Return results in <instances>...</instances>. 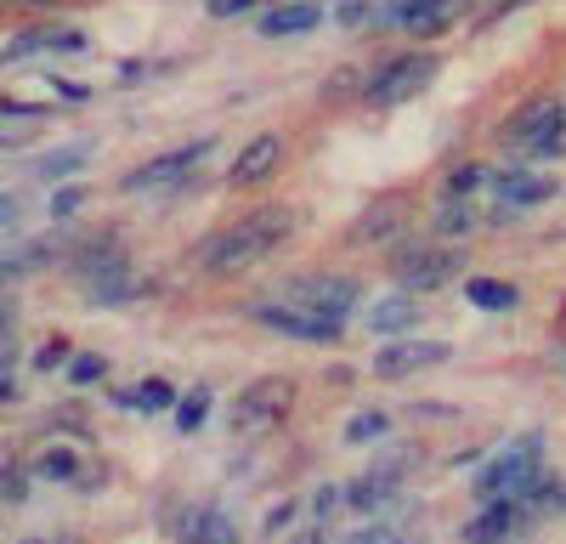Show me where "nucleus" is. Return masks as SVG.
I'll return each instance as SVG.
<instances>
[{"label": "nucleus", "instance_id": "obj_1", "mask_svg": "<svg viewBox=\"0 0 566 544\" xmlns=\"http://www.w3.org/2000/svg\"><path fill=\"white\" fill-rule=\"evenodd\" d=\"M290 233H295V210L266 205V210H250L232 227H221V233H210L193 250V261H199V272H210V279H232V272H250L255 261H266L277 244H290Z\"/></svg>", "mask_w": 566, "mask_h": 544}, {"label": "nucleus", "instance_id": "obj_2", "mask_svg": "<svg viewBox=\"0 0 566 544\" xmlns=\"http://www.w3.org/2000/svg\"><path fill=\"white\" fill-rule=\"evenodd\" d=\"M290 408H295V380L261 375L239 391V402H232V437H266L290 420Z\"/></svg>", "mask_w": 566, "mask_h": 544}, {"label": "nucleus", "instance_id": "obj_3", "mask_svg": "<svg viewBox=\"0 0 566 544\" xmlns=\"http://www.w3.org/2000/svg\"><path fill=\"white\" fill-rule=\"evenodd\" d=\"M538 453H544V437H515L504 453H493V460L476 471V482H470V493L482 499V505H493V499H515L522 493V482L538 471Z\"/></svg>", "mask_w": 566, "mask_h": 544}, {"label": "nucleus", "instance_id": "obj_4", "mask_svg": "<svg viewBox=\"0 0 566 544\" xmlns=\"http://www.w3.org/2000/svg\"><path fill=\"white\" fill-rule=\"evenodd\" d=\"M459 266H464V255L453 250V244H408V250H397V261H391V272L402 279V295H431V290H442V284H453L459 279Z\"/></svg>", "mask_w": 566, "mask_h": 544}, {"label": "nucleus", "instance_id": "obj_5", "mask_svg": "<svg viewBox=\"0 0 566 544\" xmlns=\"http://www.w3.org/2000/svg\"><path fill=\"white\" fill-rule=\"evenodd\" d=\"M431 80H437V57H431V52H408V57H391L386 69H374L368 85H363V97H368L374 108H397V103L419 97Z\"/></svg>", "mask_w": 566, "mask_h": 544}, {"label": "nucleus", "instance_id": "obj_6", "mask_svg": "<svg viewBox=\"0 0 566 544\" xmlns=\"http://www.w3.org/2000/svg\"><path fill=\"white\" fill-rule=\"evenodd\" d=\"M560 125H566V103L560 97H533V103H522V108L504 119L499 143L504 148H522V154H549Z\"/></svg>", "mask_w": 566, "mask_h": 544}, {"label": "nucleus", "instance_id": "obj_7", "mask_svg": "<svg viewBox=\"0 0 566 544\" xmlns=\"http://www.w3.org/2000/svg\"><path fill=\"white\" fill-rule=\"evenodd\" d=\"M205 159H210V136H205V143L176 148V154H159V159H148V165H136V170L125 176V193H165V188H181V181L193 176Z\"/></svg>", "mask_w": 566, "mask_h": 544}, {"label": "nucleus", "instance_id": "obj_8", "mask_svg": "<svg viewBox=\"0 0 566 544\" xmlns=\"http://www.w3.org/2000/svg\"><path fill=\"white\" fill-rule=\"evenodd\" d=\"M250 317L266 324L272 335H295V341H340V329H346V324H335V317H323L312 306H295V301H255Z\"/></svg>", "mask_w": 566, "mask_h": 544}, {"label": "nucleus", "instance_id": "obj_9", "mask_svg": "<svg viewBox=\"0 0 566 544\" xmlns=\"http://www.w3.org/2000/svg\"><path fill=\"white\" fill-rule=\"evenodd\" d=\"M357 279H340V272H335V279H328V272H323V279H295V284H283V295L277 301H295V306H312V312H323V317H335V324H346V317H352V306H357Z\"/></svg>", "mask_w": 566, "mask_h": 544}, {"label": "nucleus", "instance_id": "obj_10", "mask_svg": "<svg viewBox=\"0 0 566 544\" xmlns=\"http://www.w3.org/2000/svg\"><path fill=\"white\" fill-rule=\"evenodd\" d=\"M448 341H391L386 352H374V375L380 380H408L419 369H437V363H448Z\"/></svg>", "mask_w": 566, "mask_h": 544}, {"label": "nucleus", "instance_id": "obj_11", "mask_svg": "<svg viewBox=\"0 0 566 544\" xmlns=\"http://www.w3.org/2000/svg\"><path fill=\"white\" fill-rule=\"evenodd\" d=\"M283 170V136H255V143H244L239 148V159H232V170H227V181L232 188H261V181H272Z\"/></svg>", "mask_w": 566, "mask_h": 544}, {"label": "nucleus", "instance_id": "obj_12", "mask_svg": "<svg viewBox=\"0 0 566 544\" xmlns=\"http://www.w3.org/2000/svg\"><path fill=\"white\" fill-rule=\"evenodd\" d=\"M527 522L533 516L515 505V499H493V505H482L476 522H464V544H515Z\"/></svg>", "mask_w": 566, "mask_h": 544}, {"label": "nucleus", "instance_id": "obj_13", "mask_svg": "<svg viewBox=\"0 0 566 544\" xmlns=\"http://www.w3.org/2000/svg\"><path fill=\"white\" fill-rule=\"evenodd\" d=\"M34 52H85V34L80 29H23L7 40V52H0V63H23Z\"/></svg>", "mask_w": 566, "mask_h": 544}, {"label": "nucleus", "instance_id": "obj_14", "mask_svg": "<svg viewBox=\"0 0 566 544\" xmlns=\"http://www.w3.org/2000/svg\"><path fill=\"white\" fill-rule=\"evenodd\" d=\"M419 312H424V306L397 290V295H386V301L368 306V329H374V335H402L408 324H419Z\"/></svg>", "mask_w": 566, "mask_h": 544}, {"label": "nucleus", "instance_id": "obj_15", "mask_svg": "<svg viewBox=\"0 0 566 544\" xmlns=\"http://www.w3.org/2000/svg\"><path fill=\"white\" fill-rule=\"evenodd\" d=\"M549 193H555V181H549V176H533V170H510V176H499V199H504V210L544 205Z\"/></svg>", "mask_w": 566, "mask_h": 544}, {"label": "nucleus", "instance_id": "obj_16", "mask_svg": "<svg viewBox=\"0 0 566 544\" xmlns=\"http://www.w3.org/2000/svg\"><path fill=\"white\" fill-rule=\"evenodd\" d=\"M317 23H323V7H312V0H295V7L266 12V18H261V34H266V40H283V34H306V29H317Z\"/></svg>", "mask_w": 566, "mask_h": 544}, {"label": "nucleus", "instance_id": "obj_17", "mask_svg": "<svg viewBox=\"0 0 566 544\" xmlns=\"http://www.w3.org/2000/svg\"><path fill=\"white\" fill-rule=\"evenodd\" d=\"M402 210H408V199H380V205H368L363 221H357V239H363V244H368V239H391L397 227L408 221Z\"/></svg>", "mask_w": 566, "mask_h": 544}, {"label": "nucleus", "instance_id": "obj_18", "mask_svg": "<svg viewBox=\"0 0 566 544\" xmlns=\"http://www.w3.org/2000/svg\"><path fill=\"white\" fill-rule=\"evenodd\" d=\"M464 301L482 306V312H510L522 295H515V284H504V279H470L464 284Z\"/></svg>", "mask_w": 566, "mask_h": 544}, {"label": "nucleus", "instance_id": "obj_19", "mask_svg": "<svg viewBox=\"0 0 566 544\" xmlns=\"http://www.w3.org/2000/svg\"><path fill=\"white\" fill-rule=\"evenodd\" d=\"M187 544H244V538L221 511H199L193 522H187Z\"/></svg>", "mask_w": 566, "mask_h": 544}, {"label": "nucleus", "instance_id": "obj_20", "mask_svg": "<svg viewBox=\"0 0 566 544\" xmlns=\"http://www.w3.org/2000/svg\"><path fill=\"white\" fill-rule=\"evenodd\" d=\"M352 505L357 511H380V505H391L397 499V477H386V471H374V477H363V482H352Z\"/></svg>", "mask_w": 566, "mask_h": 544}, {"label": "nucleus", "instance_id": "obj_21", "mask_svg": "<svg viewBox=\"0 0 566 544\" xmlns=\"http://www.w3.org/2000/svg\"><path fill=\"white\" fill-rule=\"evenodd\" d=\"M125 402H130V408H142V415H165V408H176V386L154 375V380L130 386V391H125Z\"/></svg>", "mask_w": 566, "mask_h": 544}, {"label": "nucleus", "instance_id": "obj_22", "mask_svg": "<svg viewBox=\"0 0 566 544\" xmlns=\"http://www.w3.org/2000/svg\"><path fill=\"white\" fill-rule=\"evenodd\" d=\"M210 420V386H199V391H187V397H176V426L193 437L199 426Z\"/></svg>", "mask_w": 566, "mask_h": 544}, {"label": "nucleus", "instance_id": "obj_23", "mask_svg": "<svg viewBox=\"0 0 566 544\" xmlns=\"http://www.w3.org/2000/svg\"><path fill=\"white\" fill-rule=\"evenodd\" d=\"M40 477H52V482H74L80 477V460H74V448H45L40 460H34Z\"/></svg>", "mask_w": 566, "mask_h": 544}, {"label": "nucleus", "instance_id": "obj_24", "mask_svg": "<svg viewBox=\"0 0 566 544\" xmlns=\"http://www.w3.org/2000/svg\"><path fill=\"white\" fill-rule=\"evenodd\" d=\"M85 143H74V148H57V154H45V159H34V176H45V181H57V176H69L74 165H85Z\"/></svg>", "mask_w": 566, "mask_h": 544}, {"label": "nucleus", "instance_id": "obj_25", "mask_svg": "<svg viewBox=\"0 0 566 544\" xmlns=\"http://www.w3.org/2000/svg\"><path fill=\"white\" fill-rule=\"evenodd\" d=\"M386 431H391V420L380 415V408H368V415H352V420H346V442H357V448H363V442H380Z\"/></svg>", "mask_w": 566, "mask_h": 544}, {"label": "nucleus", "instance_id": "obj_26", "mask_svg": "<svg viewBox=\"0 0 566 544\" xmlns=\"http://www.w3.org/2000/svg\"><path fill=\"white\" fill-rule=\"evenodd\" d=\"M470 227H476V210H470V205L448 199V205L437 210V233H442V239H459V233H470Z\"/></svg>", "mask_w": 566, "mask_h": 544}, {"label": "nucleus", "instance_id": "obj_27", "mask_svg": "<svg viewBox=\"0 0 566 544\" xmlns=\"http://www.w3.org/2000/svg\"><path fill=\"white\" fill-rule=\"evenodd\" d=\"M108 375V363L97 357V352H80V357H69V380L74 386H91V380H103Z\"/></svg>", "mask_w": 566, "mask_h": 544}, {"label": "nucleus", "instance_id": "obj_28", "mask_svg": "<svg viewBox=\"0 0 566 544\" xmlns=\"http://www.w3.org/2000/svg\"><path fill=\"white\" fill-rule=\"evenodd\" d=\"M482 181H488V170H482V165H459V170L448 176V193H453V199H470V193L482 188Z\"/></svg>", "mask_w": 566, "mask_h": 544}, {"label": "nucleus", "instance_id": "obj_29", "mask_svg": "<svg viewBox=\"0 0 566 544\" xmlns=\"http://www.w3.org/2000/svg\"><path fill=\"white\" fill-rule=\"evenodd\" d=\"M63 363H69V341H63V335H57V341H45V346L34 352V369H40V375L63 369Z\"/></svg>", "mask_w": 566, "mask_h": 544}, {"label": "nucleus", "instance_id": "obj_30", "mask_svg": "<svg viewBox=\"0 0 566 544\" xmlns=\"http://www.w3.org/2000/svg\"><path fill=\"white\" fill-rule=\"evenodd\" d=\"M80 205H85V188H63V193L52 199V216H57V221H69Z\"/></svg>", "mask_w": 566, "mask_h": 544}, {"label": "nucleus", "instance_id": "obj_31", "mask_svg": "<svg viewBox=\"0 0 566 544\" xmlns=\"http://www.w3.org/2000/svg\"><path fill=\"white\" fill-rule=\"evenodd\" d=\"M0 499H29V477L23 471H0Z\"/></svg>", "mask_w": 566, "mask_h": 544}, {"label": "nucleus", "instance_id": "obj_32", "mask_svg": "<svg viewBox=\"0 0 566 544\" xmlns=\"http://www.w3.org/2000/svg\"><path fill=\"white\" fill-rule=\"evenodd\" d=\"M368 18H374L368 0H346V7H340V23H346V29H357V23H368Z\"/></svg>", "mask_w": 566, "mask_h": 544}, {"label": "nucleus", "instance_id": "obj_33", "mask_svg": "<svg viewBox=\"0 0 566 544\" xmlns=\"http://www.w3.org/2000/svg\"><path fill=\"white\" fill-rule=\"evenodd\" d=\"M290 522H295V505H290V499H283V505H272V511H266V533H283Z\"/></svg>", "mask_w": 566, "mask_h": 544}, {"label": "nucleus", "instance_id": "obj_34", "mask_svg": "<svg viewBox=\"0 0 566 544\" xmlns=\"http://www.w3.org/2000/svg\"><path fill=\"white\" fill-rule=\"evenodd\" d=\"M250 7H255V0H210V18H239Z\"/></svg>", "mask_w": 566, "mask_h": 544}, {"label": "nucleus", "instance_id": "obj_35", "mask_svg": "<svg viewBox=\"0 0 566 544\" xmlns=\"http://www.w3.org/2000/svg\"><path fill=\"white\" fill-rule=\"evenodd\" d=\"M52 85H57V97H69V103H85V97H91V91L74 85V80H52Z\"/></svg>", "mask_w": 566, "mask_h": 544}, {"label": "nucleus", "instance_id": "obj_36", "mask_svg": "<svg viewBox=\"0 0 566 544\" xmlns=\"http://www.w3.org/2000/svg\"><path fill=\"white\" fill-rule=\"evenodd\" d=\"M312 505H317V516H328V511H335V505H340V493H335V488H323V493L312 499Z\"/></svg>", "mask_w": 566, "mask_h": 544}, {"label": "nucleus", "instance_id": "obj_37", "mask_svg": "<svg viewBox=\"0 0 566 544\" xmlns=\"http://www.w3.org/2000/svg\"><path fill=\"white\" fill-rule=\"evenodd\" d=\"M283 544H323V527H306V533H290Z\"/></svg>", "mask_w": 566, "mask_h": 544}, {"label": "nucleus", "instance_id": "obj_38", "mask_svg": "<svg viewBox=\"0 0 566 544\" xmlns=\"http://www.w3.org/2000/svg\"><path fill=\"white\" fill-rule=\"evenodd\" d=\"M12 324H18V306H12V301H0V335H7Z\"/></svg>", "mask_w": 566, "mask_h": 544}, {"label": "nucleus", "instance_id": "obj_39", "mask_svg": "<svg viewBox=\"0 0 566 544\" xmlns=\"http://www.w3.org/2000/svg\"><path fill=\"white\" fill-rule=\"evenodd\" d=\"M7 402H18V380H0V408Z\"/></svg>", "mask_w": 566, "mask_h": 544}, {"label": "nucleus", "instance_id": "obj_40", "mask_svg": "<svg viewBox=\"0 0 566 544\" xmlns=\"http://www.w3.org/2000/svg\"><path fill=\"white\" fill-rule=\"evenodd\" d=\"M549 363H555V369H566V341H555V346H549Z\"/></svg>", "mask_w": 566, "mask_h": 544}, {"label": "nucleus", "instance_id": "obj_41", "mask_svg": "<svg viewBox=\"0 0 566 544\" xmlns=\"http://www.w3.org/2000/svg\"><path fill=\"white\" fill-rule=\"evenodd\" d=\"M12 216H18V199H0V227H7Z\"/></svg>", "mask_w": 566, "mask_h": 544}, {"label": "nucleus", "instance_id": "obj_42", "mask_svg": "<svg viewBox=\"0 0 566 544\" xmlns=\"http://www.w3.org/2000/svg\"><path fill=\"white\" fill-rule=\"evenodd\" d=\"M549 154H566V125L555 130V143H549Z\"/></svg>", "mask_w": 566, "mask_h": 544}, {"label": "nucleus", "instance_id": "obj_43", "mask_svg": "<svg viewBox=\"0 0 566 544\" xmlns=\"http://www.w3.org/2000/svg\"><path fill=\"white\" fill-rule=\"evenodd\" d=\"M12 272H18V261H12V255H0V279H12Z\"/></svg>", "mask_w": 566, "mask_h": 544}, {"label": "nucleus", "instance_id": "obj_44", "mask_svg": "<svg viewBox=\"0 0 566 544\" xmlns=\"http://www.w3.org/2000/svg\"><path fill=\"white\" fill-rule=\"evenodd\" d=\"M34 7H45V0H34Z\"/></svg>", "mask_w": 566, "mask_h": 544}]
</instances>
